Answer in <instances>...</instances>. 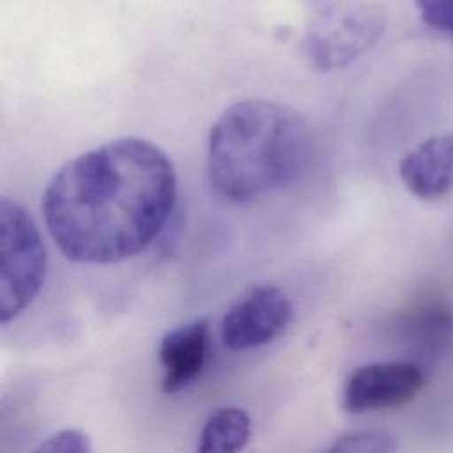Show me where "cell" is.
<instances>
[{
  "instance_id": "cell-1",
  "label": "cell",
  "mask_w": 453,
  "mask_h": 453,
  "mask_svg": "<svg viewBox=\"0 0 453 453\" xmlns=\"http://www.w3.org/2000/svg\"><path fill=\"white\" fill-rule=\"evenodd\" d=\"M177 196L168 156L124 136L65 163L41 205L48 232L73 262L113 264L143 251L163 230Z\"/></svg>"
},
{
  "instance_id": "cell-2",
  "label": "cell",
  "mask_w": 453,
  "mask_h": 453,
  "mask_svg": "<svg viewBox=\"0 0 453 453\" xmlns=\"http://www.w3.org/2000/svg\"><path fill=\"white\" fill-rule=\"evenodd\" d=\"M313 133L287 104L246 99L226 108L207 140L211 188L226 202L250 203L292 186L313 159Z\"/></svg>"
},
{
  "instance_id": "cell-3",
  "label": "cell",
  "mask_w": 453,
  "mask_h": 453,
  "mask_svg": "<svg viewBox=\"0 0 453 453\" xmlns=\"http://www.w3.org/2000/svg\"><path fill=\"white\" fill-rule=\"evenodd\" d=\"M386 16L370 0H315L303 51L320 71H333L354 62L382 35Z\"/></svg>"
},
{
  "instance_id": "cell-4",
  "label": "cell",
  "mask_w": 453,
  "mask_h": 453,
  "mask_svg": "<svg viewBox=\"0 0 453 453\" xmlns=\"http://www.w3.org/2000/svg\"><path fill=\"white\" fill-rule=\"evenodd\" d=\"M0 320L16 319L41 292L46 250L28 212L14 200L0 202Z\"/></svg>"
},
{
  "instance_id": "cell-5",
  "label": "cell",
  "mask_w": 453,
  "mask_h": 453,
  "mask_svg": "<svg viewBox=\"0 0 453 453\" xmlns=\"http://www.w3.org/2000/svg\"><path fill=\"white\" fill-rule=\"evenodd\" d=\"M292 320V303L274 285L251 288L225 313L223 343L232 350H248L278 338Z\"/></svg>"
},
{
  "instance_id": "cell-6",
  "label": "cell",
  "mask_w": 453,
  "mask_h": 453,
  "mask_svg": "<svg viewBox=\"0 0 453 453\" xmlns=\"http://www.w3.org/2000/svg\"><path fill=\"white\" fill-rule=\"evenodd\" d=\"M425 380V370L405 359L363 365L345 384L343 407L354 414L400 407L421 391Z\"/></svg>"
},
{
  "instance_id": "cell-7",
  "label": "cell",
  "mask_w": 453,
  "mask_h": 453,
  "mask_svg": "<svg viewBox=\"0 0 453 453\" xmlns=\"http://www.w3.org/2000/svg\"><path fill=\"white\" fill-rule=\"evenodd\" d=\"M391 331L409 356L423 370L441 363L453 352V311L442 304H419L398 315Z\"/></svg>"
},
{
  "instance_id": "cell-8",
  "label": "cell",
  "mask_w": 453,
  "mask_h": 453,
  "mask_svg": "<svg viewBox=\"0 0 453 453\" xmlns=\"http://www.w3.org/2000/svg\"><path fill=\"white\" fill-rule=\"evenodd\" d=\"M403 186L419 200L437 202L453 193V133H439L407 152L398 165Z\"/></svg>"
},
{
  "instance_id": "cell-9",
  "label": "cell",
  "mask_w": 453,
  "mask_h": 453,
  "mask_svg": "<svg viewBox=\"0 0 453 453\" xmlns=\"http://www.w3.org/2000/svg\"><path fill=\"white\" fill-rule=\"evenodd\" d=\"M209 347V324L205 319L179 326L165 334L159 345L163 366L161 388L177 393L188 388L203 370Z\"/></svg>"
},
{
  "instance_id": "cell-10",
  "label": "cell",
  "mask_w": 453,
  "mask_h": 453,
  "mask_svg": "<svg viewBox=\"0 0 453 453\" xmlns=\"http://www.w3.org/2000/svg\"><path fill=\"white\" fill-rule=\"evenodd\" d=\"M251 435V419L239 407L216 411L203 425L196 453H241Z\"/></svg>"
},
{
  "instance_id": "cell-11",
  "label": "cell",
  "mask_w": 453,
  "mask_h": 453,
  "mask_svg": "<svg viewBox=\"0 0 453 453\" xmlns=\"http://www.w3.org/2000/svg\"><path fill=\"white\" fill-rule=\"evenodd\" d=\"M393 435L380 430H359L338 437L324 453H395Z\"/></svg>"
},
{
  "instance_id": "cell-12",
  "label": "cell",
  "mask_w": 453,
  "mask_h": 453,
  "mask_svg": "<svg viewBox=\"0 0 453 453\" xmlns=\"http://www.w3.org/2000/svg\"><path fill=\"white\" fill-rule=\"evenodd\" d=\"M32 453H94V449L85 432L64 428L44 439Z\"/></svg>"
},
{
  "instance_id": "cell-13",
  "label": "cell",
  "mask_w": 453,
  "mask_h": 453,
  "mask_svg": "<svg viewBox=\"0 0 453 453\" xmlns=\"http://www.w3.org/2000/svg\"><path fill=\"white\" fill-rule=\"evenodd\" d=\"M421 19L434 30L453 37V0H414Z\"/></svg>"
}]
</instances>
